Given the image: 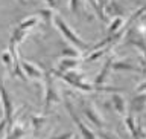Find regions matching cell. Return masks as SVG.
<instances>
[{
	"label": "cell",
	"instance_id": "cell-1",
	"mask_svg": "<svg viewBox=\"0 0 146 139\" xmlns=\"http://www.w3.org/2000/svg\"><path fill=\"white\" fill-rule=\"evenodd\" d=\"M52 21H53V25H55V26H56L59 31L62 32V34H64V37H66V38H67L68 41H70V43H72L73 46H75L76 49H81V50L87 49V43H85L84 40H81L79 37H78V35L75 34V32H73V29H72V28L68 26L67 23L64 21V20H62V18L59 17V15H53Z\"/></svg>",
	"mask_w": 146,
	"mask_h": 139
},
{
	"label": "cell",
	"instance_id": "cell-2",
	"mask_svg": "<svg viewBox=\"0 0 146 139\" xmlns=\"http://www.w3.org/2000/svg\"><path fill=\"white\" fill-rule=\"evenodd\" d=\"M43 78H44V89H46L44 90V113H46L53 103L59 101V96L56 93V90H55L52 71H44Z\"/></svg>",
	"mask_w": 146,
	"mask_h": 139
},
{
	"label": "cell",
	"instance_id": "cell-3",
	"mask_svg": "<svg viewBox=\"0 0 146 139\" xmlns=\"http://www.w3.org/2000/svg\"><path fill=\"white\" fill-rule=\"evenodd\" d=\"M0 103L3 105L2 110H5V121H6V128L9 132L11 127L14 126V118H12L14 109H12V99L9 98L8 90H6V87H5L2 80H0Z\"/></svg>",
	"mask_w": 146,
	"mask_h": 139
},
{
	"label": "cell",
	"instance_id": "cell-4",
	"mask_svg": "<svg viewBox=\"0 0 146 139\" xmlns=\"http://www.w3.org/2000/svg\"><path fill=\"white\" fill-rule=\"evenodd\" d=\"M66 109H67V112L70 113V118L73 119V122L76 124V127L79 128V132L82 133V136H84V139H98V138H96V135H94V133L91 132L90 128H88V127H87L84 122L81 121V118H79V116H78V115L75 113V110H73L72 104L68 103L67 99H66Z\"/></svg>",
	"mask_w": 146,
	"mask_h": 139
},
{
	"label": "cell",
	"instance_id": "cell-5",
	"mask_svg": "<svg viewBox=\"0 0 146 139\" xmlns=\"http://www.w3.org/2000/svg\"><path fill=\"white\" fill-rule=\"evenodd\" d=\"M20 67H21L23 73H25V77H27V78H38V80L43 78L44 71L29 61H20Z\"/></svg>",
	"mask_w": 146,
	"mask_h": 139
},
{
	"label": "cell",
	"instance_id": "cell-6",
	"mask_svg": "<svg viewBox=\"0 0 146 139\" xmlns=\"http://www.w3.org/2000/svg\"><path fill=\"white\" fill-rule=\"evenodd\" d=\"M82 110H84V113L87 115V118H88L98 128H102V127H104V121H102V118H100V115L96 112V110L91 107V105H88L87 103H84V104H82Z\"/></svg>",
	"mask_w": 146,
	"mask_h": 139
},
{
	"label": "cell",
	"instance_id": "cell-7",
	"mask_svg": "<svg viewBox=\"0 0 146 139\" xmlns=\"http://www.w3.org/2000/svg\"><path fill=\"white\" fill-rule=\"evenodd\" d=\"M79 66V58H62L58 64V73H66L70 71H75V69Z\"/></svg>",
	"mask_w": 146,
	"mask_h": 139
},
{
	"label": "cell",
	"instance_id": "cell-8",
	"mask_svg": "<svg viewBox=\"0 0 146 139\" xmlns=\"http://www.w3.org/2000/svg\"><path fill=\"white\" fill-rule=\"evenodd\" d=\"M111 64H113V58L110 57L107 61H105L104 64V67H102V71H100V73L98 77H96V80H94V86H102L105 80H107V75H108V72H110V69H111Z\"/></svg>",
	"mask_w": 146,
	"mask_h": 139
},
{
	"label": "cell",
	"instance_id": "cell-9",
	"mask_svg": "<svg viewBox=\"0 0 146 139\" xmlns=\"http://www.w3.org/2000/svg\"><path fill=\"white\" fill-rule=\"evenodd\" d=\"M125 122H126L128 128H129L132 138H134V139H141V135H143V133H141V127H137V126H135L132 115H128V116L125 118Z\"/></svg>",
	"mask_w": 146,
	"mask_h": 139
},
{
	"label": "cell",
	"instance_id": "cell-10",
	"mask_svg": "<svg viewBox=\"0 0 146 139\" xmlns=\"http://www.w3.org/2000/svg\"><path fill=\"white\" fill-rule=\"evenodd\" d=\"M111 69L114 71H135V72H143V69L141 67H135V66H131V64H126V63H114L111 64Z\"/></svg>",
	"mask_w": 146,
	"mask_h": 139
},
{
	"label": "cell",
	"instance_id": "cell-11",
	"mask_svg": "<svg viewBox=\"0 0 146 139\" xmlns=\"http://www.w3.org/2000/svg\"><path fill=\"white\" fill-rule=\"evenodd\" d=\"M113 104H114V109H116L119 113L125 115V99H123L119 93L113 95Z\"/></svg>",
	"mask_w": 146,
	"mask_h": 139
},
{
	"label": "cell",
	"instance_id": "cell-12",
	"mask_svg": "<svg viewBox=\"0 0 146 139\" xmlns=\"http://www.w3.org/2000/svg\"><path fill=\"white\" fill-rule=\"evenodd\" d=\"M131 109L135 110V112H143V109H145V95L143 93H140L139 96H135V98L132 99Z\"/></svg>",
	"mask_w": 146,
	"mask_h": 139
},
{
	"label": "cell",
	"instance_id": "cell-13",
	"mask_svg": "<svg viewBox=\"0 0 146 139\" xmlns=\"http://www.w3.org/2000/svg\"><path fill=\"white\" fill-rule=\"evenodd\" d=\"M36 21H38V18H36V17H29V18H26L25 21H21V23H20V25H18L17 28H18L20 31H25V32H27V31L31 29V28H34V26L36 25Z\"/></svg>",
	"mask_w": 146,
	"mask_h": 139
},
{
	"label": "cell",
	"instance_id": "cell-14",
	"mask_svg": "<svg viewBox=\"0 0 146 139\" xmlns=\"http://www.w3.org/2000/svg\"><path fill=\"white\" fill-rule=\"evenodd\" d=\"M122 17H117V18H114V21L110 25L108 28V35H114V34H117V32H120V26H122Z\"/></svg>",
	"mask_w": 146,
	"mask_h": 139
},
{
	"label": "cell",
	"instance_id": "cell-15",
	"mask_svg": "<svg viewBox=\"0 0 146 139\" xmlns=\"http://www.w3.org/2000/svg\"><path fill=\"white\" fill-rule=\"evenodd\" d=\"M59 55L64 57V58H79V52H78V49H70V48L62 49V52Z\"/></svg>",
	"mask_w": 146,
	"mask_h": 139
},
{
	"label": "cell",
	"instance_id": "cell-16",
	"mask_svg": "<svg viewBox=\"0 0 146 139\" xmlns=\"http://www.w3.org/2000/svg\"><path fill=\"white\" fill-rule=\"evenodd\" d=\"M38 14H40V15H43L44 21H47V23H50V21H52V18H53V12H52V9H41V11H40Z\"/></svg>",
	"mask_w": 146,
	"mask_h": 139
},
{
	"label": "cell",
	"instance_id": "cell-17",
	"mask_svg": "<svg viewBox=\"0 0 146 139\" xmlns=\"http://www.w3.org/2000/svg\"><path fill=\"white\" fill-rule=\"evenodd\" d=\"M79 0H70V11L73 14H79Z\"/></svg>",
	"mask_w": 146,
	"mask_h": 139
},
{
	"label": "cell",
	"instance_id": "cell-18",
	"mask_svg": "<svg viewBox=\"0 0 146 139\" xmlns=\"http://www.w3.org/2000/svg\"><path fill=\"white\" fill-rule=\"evenodd\" d=\"M44 124V116L41 118H34V127H35V132H40L41 126Z\"/></svg>",
	"mask_w": 146,
	"mask_h": 139
},
{
	"label": "cell",
	"instance_id": "cell-19",
	"mask_svg": "<svg viewBox=\"0 0 146 139\" xmlns=\"http://www.w3.org/2000/svg\"><path fill=\"white\" fill-rule=\"evenodd\" d=\"M3 61H5V64H6L8 67L12 66V60H11V55H9V52L3 54Z\"/></svg>",
	"mask_w": 146,
	"mask_h": 139
},
{
	"label": "cell",
	"instance_id": "cell-20",
	"mask_svg": "<svg viewBox=\"0 0 146 139\" xmlns=\"http://www.w3.org/2000/svg\"><path fill=\"white\" fill-rule=\"evenodd\" d=\"M72 138V133H64V135H59V136H55L52 139H70Z\"/></svg>",
	"mask_w": 146,
	"mask_h": 139
},
{
	"label": "cell",
	"instance_id": "cell-21",
	"mask_svg": "<svg viewBox=\"0 0 146 139\" xmlns=\"http://www.w3.org/2000/svg\"><path fill=\"white\" fill-rule=\"evenodd\" d=\"M5 128H6V121H5V118L0 121V136H2V133L5 132Z\"/></svg>",
	"mask_w": 146,
	"mask_h": 139
},
{
	"label": "cell",
	"instance_id": "cell-22",
	"mask_svg": "<svg viewBox=\"0 0 146 139\" xmlns=\"http://www.w3.org/2000/svg\"><path fill=\"white\" fill-rule=\"evenodd\" d=\"M99 135H100V138H102V139H114V138H111L110 135H107V133H104V132H100Z\"/></svg>",
	"mask_w": 146,
	"mask_h": 139
},
{
	"label": "cell",
	"instance_id": "cell-23",
	"mask_svg": "<svg viewBox=\"0 0 146 139\" xmlns=\"http://www.w3.org/2000/svg\"><path fill=\"white\" fill-rule=\"evenodd\" d=\"M46 2H47V5H50V8L56 6V0H46Z\"/></svg>",
	"mask_w": 146,
	"mask_h": 139
},
{
	"label": "cell",
	"instance_id": "cell-24",
	"mask_svg": "<svg viewBox=\"0 0 146 139\" xmlns=\"http://www.w3.org/2000/svg\"><path fill=\"white\" fill-rule=\"evenodd\" d=\"M18 2H20V3H23V5H26V3H27V0H18Z\"/></svg>",
	"mask_w": 146,
	"mask_h": 139
},
{
	"label": "cell",
	"instance_id": "cell-25",
	"mask_svg": "<svg viewBox=\"0 0 146 139\" xmlns=\"http://www.w3.org/2000/svg\"><path fill=\"white\" fill-rule=\"evenodd\" d=\"M0 116H2V103H0Z\"/></svg>",
	"mask_w": 146,
	"mask_h": 139
},
{
	"label": "cell",
	"instance_id": "cell-26",
	"mask_svg": "<svg viewBox=\"0 0 146 139\" xmlns=\"http://www.w3.org/2000/svg\"><path fill=\"white\" fill-rule=\"evenodd\" d=\"M104 2H105V3H107V2H108V0H104Z\"/></svg>",
	"mask_w": 146,
	"mask_h": 139
}]
</instances>
